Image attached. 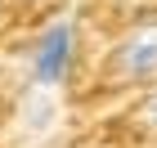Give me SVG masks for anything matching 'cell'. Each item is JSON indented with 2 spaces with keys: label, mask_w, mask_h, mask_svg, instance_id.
Returning a JSON list of instances; mask_svg holds the SVG:
<instances>
[{
  "label": "cell",
  "mask_w": 157,
  "mask_h": 148,
  "mask_svg": "<svg viewBox=\"0 0 157 148\" xmlns=\"http://www.w3.org/2000/svg\"><path fill=\"white\" fill-rule=\"evenodd\" d=\"M148 117H153V126H157V99H153V108H148Z\"/></svg>",
  "instance_id": "3"
},
{
  "label": "cell",
  "mask_w": 157,
  "mask_h": 148,
  "mask_svg": "<svg viewBox=\"0 0 157 148\" xmlns=\"http://www.w3.org/2000/svg\"><path fill=\"white\" fill-rule=\"evenodd\" d=\"M108 76L117 85H148L157 81V13H144L126 27L108 54Z\"/></svg>",
  "instance_id": "1"
},
{
  "label": "cell",
  "mask_w": 157,
  "mask_h": 148,
  "mask_svg": "<svg viewBox=\"0 0 157 148\" xmlns=\"http://www.w3.org/2000/svg\"><path fill=\"white\" fill-rule=\"evenodd\" d=\"M72 63H76V27L67 18H54L32 45V81L40 90H59L67 85Z\"/></svg>",
  "instance_id": "2"
}]
</instances>
